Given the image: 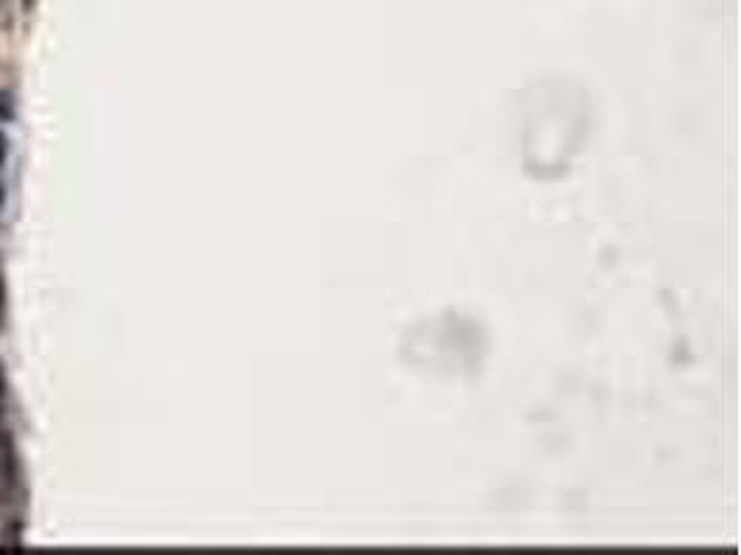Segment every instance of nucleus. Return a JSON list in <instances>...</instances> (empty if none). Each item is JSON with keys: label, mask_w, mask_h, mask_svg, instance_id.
<instances>
[{"label": "nucleus", "mask_w": 741, "mask_h": 555, "mask_svg": "<svg viewBox=\"0 0 741 555\" xmlns=\"http://www.w3.org/2000/svg\"><path fill=\"white\" fill-rule=\"evenodd\" d=\"M0 117L9 120L12 117V106H9V95H0Z\"/></svg>", "instance_id": "nucleus-2"}, {"label": "nucleus", "mask_w": 741, "mask_h": 555, "mask_svg": "<svg viewBox=\"0 0 741 555\" xmlns=\"http://www.w3.org/2000/svg\"><path fill=\"white\" fill-rule=\"evenodd\" d=\"M3 397H6V381H3V370H0V406H3Z\"/></svg>", "instance_id": "nucleus-4"}, {"label": "nucleus", "mask_w": 741, "mask_h": 555, "mask_svg": "<svg viewBox=\"0 0 741 555\" xmlns=\"http://www.w3.org/2000/svg\"><path fill=\"white\" fill-rule=\"evenodd\" d=\"M3 200H6V195H3V184H0V209H3Z\"/></svg>", "instance_id": "nucleus-5"}, {"label": "nucleus", "mask_w": 741, "mask_h": 555, "mask_svg": "<svg viewBox=\"0 0 741 555\" xmlns=\"http://www.w3.org/2000/svg\"><path fill=\"white\" fill-rule=\"evenodd\" d=\"M23 3H25V6H28V9H31V6H34L37 0H23Z\"/></svg>", "instance_id": "nucleus-6"}, {"label": "nucleus", "mask_w": 741, "mask_h": 555, "mask_svg": "<svg viewBox=\"0 0 741 555\" xmlns=\"http://www.w3.org/2000/svg\"><path fill=\"white\" fill-rule=\"evenodd\" d=\"M17 489V453L6 425L0 422V503H6Z\"/></svg>", "instance_id": "nucleus-1"}, {"label": "nucleus", "mask_w": 741, "mask_h": 555, "mask_svg": "<svg viewBox=\"0 0 741 555\" xmlns=\"http://www.w3.org/2000/svg\"><path fill=\"white\" fill-rule=\"evenodd\" d=\"M6 153H9V139L0 134V164L6 161Z\"/></svg>", "instance_id": "nucleus-3"}]
</instances>
